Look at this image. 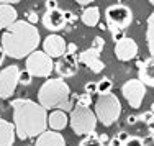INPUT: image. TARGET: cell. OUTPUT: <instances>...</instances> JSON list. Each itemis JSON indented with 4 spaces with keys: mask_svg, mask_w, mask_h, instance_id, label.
Wrapping results in <instances>:
<instances>
[{
    "mask_svg": "<svg viewBox=\"0 0 154 146\" xmlns=\"http://www.w3.org/2000/svg\"><path fill=\"white\" fill-rule=\"evenodd\" d=\"M13 125L17 130V138L30 140L38 138L48 128V110L39 102L30 98H15L12 100Z\"/></svg>",
    "mask_w": 154,
    "mask_h": 146,
    "instance_id": "6da1fadb",
    "label": "cell"
},
{
    "mask_svg": "<svg viewBox=\"0 0 154 146\" xmlns=\"http://www.w3.org/2000/svg\"><path fill=\"white\" fill-rule=\"evenodd\" d=\"M2 48L7 56L13 59H23L38 49L41 43V35L38 28L26 20H17L7 28V31L0 36Z\"/></svg>",
    "mask_w": 154,
    "mask_h": 146,
    "instance_id": "7a4b0ae2",
    "label": "cell"
},
{
    "mask_svg": "<svg viewBox=\"0 0 154 146\" xmlns=\"http://www.w3.org/2000/svg\"><path fill=\"white\" fill-rule=\"evenodd\" d=\"M38 102L46 110H64L71 112L74 108L75 97L72 95L69 84L62 77L48 79L38 90Z\"/></svg>",
    "mask_w": 154,
    "mask_h": 146,
    "instance_id": "3957f363",
    "label": "cell"
},
{
    "mask_svg": "<svg viewBox=\"0 0 154 146\" xmlns=\"http://www.w3.org/2000/svg\"><path fill=\"white\" fill-rule=\"evenodd\" d=\"M95 116L103 126H112L122 115V102L115 94H103L95 100Z\"/></svg>",
    "mask_w": 154,
    "mask_h": 146,
    "instance_id": "277c9868",
    "label": "cell"
},
{
    "mask_svg": "<svg viewBox=\"0 0 154 146\" xmlns=\"http://www.w3.org/2000/svg\"><path fill=\"white\" fill-rule=\"evenodd\" d=\"M97 122L98 120L95 116V112L90 110V107L75 105L71 110V115H69V125H71L72 131L79 136L94 133L95 128H97Z\"/></svg>",
    "mask_w": 154,
    "mask_h": 146,
    "instance_id": "5b68a950",
    "label": "cell"
},
{
    "mask_svg": "<svg viewBox=\"0 0 154 146\" xmlns=\"http://www.w3.org/2000/svg\"><path fill=\"white\" fill-rule=\"evenodd\" d=\"M105 20H107V28L110 31L125 30L133 21V10L123 3H113L105 10Z\"/></svg>",
    "mask_w": 154,
    "mask_h": 146,
    "instance_id": "8992f818",
    "label": "cell"
},
{
    "mask_svg": "<svg viewBox=\"0 0 154 146\" xmlns=\"http://www.w3.org/2000/svg\"><path fill=\"white\" fill-rule=\"evenodd\" d=\"M26 69L31 72L33 77H49L54 71L53 57L46 54L45 51H33L30 56H26Z\"/></svg>",
    "mask_w": 154,
    "mask_h": 146,
    "instance_id": "52a82bcc",
    "label": "cell"
},
{
    "mask_svg": "<svg viewBox=\"0 0 154 146\" xmlns=\"http://www.w3.org/2000/svg\"><path fill=\"white\" fill-rule=\"evenodd\" d=\"M18 74H20V69L15 64L7 66L0 71V98L7 100L15 94L18 85Z\"/></svg>",
    "mask_w": 154,
    "mask_h": 146,
    "instance_id": "ba28073f",
    "label": "cell"
},
{
    "mask_svg": "<svg viewBox=\"0 0 154 146\" xmlns=\"http://www.w3.org/2000/svg\"><path fill=\"white\" fill-rule=\"evenodd\" d=\"M122 94L131 108H139L146 97V85L139 79H130L123 84Z\"/></svg>",
    "mask_w": 154,
    "mask_h": 146,
    "instance_id": "9c48e42d",
    "label": "cell"
},
{
    "mask_svg": "<svg viewBox=\"0 0 154 146\" xmlns=\"http://www.w3.org/2000/svg\"><path fill=\"white\" fill-rule=\"evenodd\" d=\"M138 54V43L134 41L133 38H128L125 36L123 39L115 43V56L118 61L122 63H126V61L134 59Z\"/></svg>",
    "mask_w": 154,
    "mask_h": 146,
    "instance_id": "30bf717a",
    "label": "cell"
},
{
    "mask_svg": "<svg viewBox=\"0 0 154 146\" xmlns=\"http://www.w3.org/2000/svg\"><path fill=\"white\" fill-rule=\"evenodd\" d=\"M54 71L59 74V77H72L79 71V61L75 54H67L57 57V63L54 64Z\"/></svg>",
    "mask_w": 154,
    "mask_h": 146,
    "instance_id": "8fae6325",
    "label": "cell"
},
{
    "mask_svg": "<svg viewBox=\"0 0 154 146\" xmlns=\"http://www.w3.org/2000/svg\"><path fill=\"white\" fill-rule=\"evenodd\" d=\"M66 48H67L66 39L62 38V36L56 35V33L46 36L45 41H43V51H45L46 54H49L51 57L64 56V54H66Z\"/></svg>",
    "mask_w": 154,
    "mask_h": 146,
    "instance_id": "7c38bea8",
    "label": "cell"
},
{
    "mask_svg": "<svg viewBox=\"0 0 154 146\" xmlns=\"http://www.w3.org/2000/svg\"><path fill=\"white\" fill-rule=\"evenodd\" d=\"M43 25L48 31H59L67 25L66 21L64 12L59 8L56 10H46V13L43 15Z\"/></svg>",
    "mask_w": 154,
    "mask_h": 146,
    "instance_id": "4fadbf2b",
    "label": "cell"
},
{
    "mask_svg": "<svg viewBox=\"0 0 154 146\" xmlns=\"http://www.w3.org/2000/svg\"><path fill=\"white\" fill-rule=\"evenodd\" d=\"M138 79L144 85L154 87V57H148L146 61H138Z\"/></svg>",
    "mask_w": 154,
    "mask_h": 146,
    "instance_id": "5bb4252c",
    "label": "cell"
},
{
    "mask_svg": "<svg viewBox=\"0 0 154 146\" xmlns=\"http://www.w3.org/2000/svg\"><path fill=\"white\" fill-rule=\"evenodd\" d=\"M35 146H66V140L59 131L46 130L38 136Z\"/></svg>",
    "mask_w": 154,
    "mask_h": 146,
    "instance_id": "9a60e30c",
    "label": "cell"
},
{
    "mask_svg": "<svg viewBox=\"0 0 154 146\" xmlns=\"http://www.w3.org/2000/svg\"><path fill=\"white\" fill-rule=\"evenodd\" d=\"M17 140V130L15 125L8 120L0 118V146H13Z\"/></svg>",
    "mask_w": 154,
    "mask_h": 146,
    "instance_id": "2e32d148",
    "label": "cell"
},
{
    "mask_svg": "<svg viewBox=\"0 0 154 146\" xmlns=\"http://www.w3.org/2000/svg\"><path fill=\"white\" fill-rule=\"evenodd\" d=\"M18 20V12L12 3H0V30L8 28Z\"/></svg>",
    "mask_w": 154,
    "mask_h": 146,
    "instance_id": "e0dca14e",
    "label": "cell"
},
{
    "mask_svg": "<svg viewBox=\"0 0 154 146\" xmlns=\"http://www.w3.org/2000/svg\"><path fill=\"white\" fill-rule=\"evenodd\" d=\"M69 125V116L66 115L64 110H53L51 115H48V126L51 130L61 131Z\"/></svg>",
    "mask_w": 154,
    "mask_h": 146,
    "instance_id": "ac0fdd59",
    "label": "cell"
},
{
    "mask_svg": "<svg viewBox=\"0 0 154 146\" xmlns=\"http://www.w3.org/2000/svg\"><path fill=\"white\" fill-rule=\"evenodd\" d=\"M80 18H82V23L87 25V26H90V28L98 26V23H100V8L95 5H87L84 8Z\"/></svg>",
    "mask_w": 154,
    "mask_h": 146,
    "instance_id": "d6986e66",
    "label": "cell"
},
{
    "mask_svg": "<svg viewBox=\"0 0 154 146\" xmlns=\"http://www.w3.org/2000/svg\"><path fill=\"white\" fill-rule=\"evenodd\" d=\"M146 25H148V28H146V41H148V49H149V54L154 57V12L148 17Z\"/></svg>",
    "mask_w": 154,
    "mask_h": 146,
    "instance_id": "ffe728a7",
    "label": "cell"
},
{
    "mask_svg": "<svg viewBox=\"0 0 154 146\" xmlns=\"http://www.w3.org/2000/svg\"><path fill=\"white\" fill-rule=\"evenodd\" d=\"M85 66H87V67H89L90 71L94 72V74H100V72L105 69V63L100 59V57H94V59L87 61Z\"/></svg>",
    "mask_w": 154,
    "mask_h": 146,
    "instance_id": "44dd1931",
    "label": "cell"
},
{
    "mask_svg": "<svg viewBox=\"0 0 154 146\" xmlns=\"http://www.w3.org/2000/svg\"><path fill=\"white\" fill-rule=\"evenodd\" d=\"M79 146H105V144L102 143L98 135H95V131H94L90 135H85V138L79 143Z\"/></svg>",
    "mask_w": 154,
    "mask_h": 146,
    "instance_id": "7402d4cb",
    "label": "cell"
},
{
    "mask_svg": "<svg viewBox=\"0 0 154 146\" xmlns=\"http://www.w3.org/2000/svg\"><path fill=\"white\" fill-rule=\"evenodd\" d=\"M112 87H113L112 79L103 77V79H100V81L97 82V94H100V95L108 94V92H112Z\"/></svg>",
    "mask_w": 154,
    "mask_h": 146,
    "instance_id": "603a6c76",
    "label": "cell"
},
{
    "mask_svg": "<svg viewBox=\"0 0 154 146\" xmlns=\"http://www.w3.org/2000/svg\"><path fill=\"white\" fill-rule=\"evenodd\" d=\"M31 82H33L31 72L28 71L26 67H25V69H20V74H18V84H21V85H30Z\"/></svg>",
    "mask_w": 154,
    "mask_h": 146,
    "instance_id": "cb8c5ba5",
    "label": "cell"
},
{
    "mask_svg": "<svg viewBox=\"0 0 154 146\" xmlns=\"http://www.w3.org/2000/svg\"><path fill=\"white\" fill-rule=\"evenodd\" d=\"M74 97H75V105H80V107H90L92 105V95L90 94H80V95Z\"/></svg>",
    "mask_w": 154,
    "mask_h": 146,
    "instance_id": "d4e9b609",
    "label": "cell"
},
{
    "mask_svg": "<svg viewBox=\"0 0 154 146\" xmlns=\"http://www.w3.org/2000/svg\"><path fill=\"white\" fill-rule=\"evenodd\" d=\"M105 48V39L102 36H95L94 41H92V49H95L97 53H102Z\"/></svg>",
    "mask_w": 154,
    "mask_h": 146,
    "instance_id": "484cf974",
    "label": "cell"
},
{
    "mask_svg": "<svg viewBox=\"0 0 154 146\" xmlns=\"http://www.w3.org/2000/svg\"><path fill=\"white\" fill-rule=\"evenodd\" d=\"M123 146H146V143L139 136H130L126 141H125Z\"/></svg>",
    "mask_w": 154,
    "mask_h": 146,
    "instance_id": "4316f807",
    "label": "cell"
},
{
    "mask_svg": "<svg viewBox=\"0 0 154 146\" xmlns=\"http://www.w3.org/2000/svg\"><path fill=\"white\" fill-rule=\"evenodd\" d=\"M85 94H90V95H94V94H97V82H94V81H89L85 84Z\"/></svg>",
    "mask_w": 154,
    "mask_h": 146,
    "instance_id": "83f0119b",
    "label": "cell"
},
{
    "mask_svg": "<svg viewBox=\"0 0 154 146\" xmlns=\"http://www.w3.org/2000/svg\"><path fill=\"white\" fill-rule=\"evenodd\" d=\"M38 20H39V17H38V13H36V12L30 10V12L26 13V21H30L31 25H36V23H38Z\"/></svg>",
    "mask_w": 154,
    "mask_h": 146,
    "instance_id": "f1b7e54d",
    "label": "cell"
},
{
    "mask_svg": "<svg viewBox=\"0 0 154 146\" xmlns=\"http://www.w3.org/2000/svg\"><path fill=\"white\" fill-rule=\"evenodd\" d=\"M112 38H113V41H120V39H123L125 38V30H113L112 31Z\"/></svg>",
    "mask_w": 154,
    "mask_h": 146,
    "instance_id": "f546056e",
    "label": "cell"
},
{
    "mask_svg": "<svg viewBox=\"0 0 154 146\" xmlns=\"http://www.w3.org/2000/svg\"><path fill=\"white\" fill-rule=\"evenodd\" d=\"M152 118H154L152 112H146V113H141V115L138 116V120H141V122H144V123H149Z\"/></svg>",
    "mask_w": 154,
    "mask_h": 146,
    "instance_id": "4dcf8cb0",
    "label": "cell"
},
{
    "mask_svg": "<svg viewBox=\"0 0 154 146\" xmlns=\"http://www.w3.org/2000/svg\"><path fill=\"white\" fill-rule=\"evenodd\" d=\"M56 8H59L57 0H46V10H56Z\"/></svg>",
    "mask_w": 154,
    "mask_h": 146,
    "instance_id": "1f68e13d",
    "label": "cell"
},
{
    "mask_svg": "<svg viewBox=\"0 0 154 146\" xmlns=\"http://www.w3.org/2000/svg\"><path fill=\"white\" fill-rule=\"evenodd\" d=\"M64 15H66V21H67V25H69V23H74V21L77 20V17H75L74 13L71 12V10H67V12H64ZM67 25H66V26H67Z\"/></svg>",
    "mask_w": 154,
    "mask_h": 146,
    "instance_id": "d6a6232c",
    "label": "cell"
},
{
    "mask_svg": "<svg viewBox=\"0 0 154 146\" xmlns=\"http://www.w3.org/2000/svg\"><path fill=\"white\" fill-rule=\"evenodd\" d=\"M66 53L67 54H75L77 53V45L75 43H69L67 48H66Z\"/></svg>",
    "mask_w": 154,
    "mask_h": 146,
    "instance_id": "836d02e7",
    "label": "cell"
},
{
    "mask_svg": "<svg viewBox=\"0 0 154 146\" xmlns=\"http://www.w3.org/2000/svg\"><path fill=\"white\" fill-rule=\"evenodd\" d=\"M116 138H118V140H122L123 143H125V141H126L128 138H130V135H128L126 131H123V130H122V131H118V135H116Z\"/></svg>",
    "mask_w": 154,
    "mask_h": 146,
    "instance_id": "e575fe53",
    "label": "cell"
},
{
    "mask_svg": "<svg viewBox=\"0 0 154 146\" xmlns=\"http://www.w3.org/2000/svg\"><path fill=\"white\" fill-rule=\"evenodd\" d=\"M125 143H123V141L122 140H118V138H112V140H110V146H123Z\"/></svg>",
    "mask_w": 154,
    "mask_h": 146,
    "instance_id": "d590c367",
    "label": "cell"
},
{
    "mask_svg": "<svg viewBox=\"0 0 154 146\" xmlns=\"http://www.w3.org/2000/svg\"><path fill=\"white\" fill-rule=\"evenodd\" d=\"M136 122H138V116H136V115H128V118H126V123H128V125H134Z\"/></svg>",
    "mask_w": 154,
    "mask_h": 146,
    "instance_id": "8d00e7d4",
    "label": "cell"
},
{
    "mask_svg": "<svg viewBox=\"0 0 154 146\" xmlns=\"http://www.w3.org/2000/svg\"><path fill=\"white\" fill-rule=\"evenodd\" d=\"M98 138H100V141L103 144H107V143H110V138H108V135H105V133H102V135H98Z\"/></svg>",
    "mask_w": 154,
    "mask_h": 146,
    "instance_id": "74e56055",
    "label": "cell"
},
{
    "mask_svg": "<svg viewBox=\"0 0 154 146\" xmlns=\"http://www.w3.org/2000/svg\"><path fill=\"white\" fill-rule=\"evenodd\" d=\"M75 2L77 3H79V5H90V3H92V2H95V0H75Z\"/></svg>",
    "mask_w": 154,
    "mask_h": 146,
    "instance_id": "f35d334b",
    "label": "cell"
},
{
    "mask_svg": "<svg viewBox=\"0 0 154 146\" xmlns=\"http://www.w3.org/2000/svg\"><path fill=\"white\" fill-rule=\"evenodd\" d=\"M5 56H7V54H5V51H3V48L0 46V66L3 64V61H5Z\"/></svg>",
    "mask_w": 154,
    "mask_h": 146,
    "instance_id": "ab89813d",
    "label": "cell"
},
{
    "mask_svg": "<svg viewBox=\"0 0 154 146\" xmlns=\"http://www.w3.org/2000/svg\"><path fill=\"white\" fill-rule=\"evenodd\" d=\"M18 2H21V0H0V3H12V5H15Z\"/></svg>",
    "mask_w": 154,
    "mask_h": 146,
    "instance_id": "60d3db41",
    "label": "cell"
},
{
    "mask_svg": "<svg viewBox=\"0 0 154 146\" xmlns=\"http://www.w3.org/2000/svg\"><path fill=\"white\" fill-rule=\"evenodd\" d=\"M98 28H100V30H105V28H107V25H103V23H98Z\"/></svg>",
    "mask_w": 154,
    "mask_h": 146,
    "instance_id": "b9f144b4",
    "label": "cell"
},
{
    "mask_svg": "<svg viewBox=\"0 0 154 146\" xmlns=\"http://www.w3.org/2000/svg\"><path fill=\"white\" fill-rule=\"evenodd\" d=\"M151 112H152V113H154V102H152V104H151Z\"/></svg>",
    "mask_w": 154,
    "mask_h": 146,
    "instance_id": "7bdbcfd3",
    "label": "cell"
},
{
    "mask_svg": "<svg viewBox=\"0 0 154 146\" xmlns=\"http://www.w3.org/2000/svg\"><path fill=\"white\" fill-rule=\"evenodd\" d=\"M149 3H151V5H154V0H149Z\"/></svg>",
    "mask_w": 154,
    "mask_h": 146,
    "instance_id": "ee69618b",
    "label": "cell"
},
{
    "mask_svg": "<svg viewBox=\"0 0 154 146\" xmlns=\"http://www.w3.org/2000/svg\"><path fill=\"white\" fill-rule=\"evenodd\" d=\"M30 146H35V144H30Z\"/></svg>",
    "mask_w": 154,
    "mask_h": 146,
    "instance_id": "f6af8a7d",
    "label": "cell"
},
{
    "mask_svg": "<svg viewBox=\"0 0 154 146\" xmlns=\"http://www.w3.org/2000/svg\"><path fill=\"white\" fill-rule=\"evenodd\" d=\"M0 36H2V35H0Z\"/></svg>",
    "mask_w": 154,
    "mask_h": 146,
    "instance_id": "bcb514c9",
    "label": "cell"
}]
</instances>
